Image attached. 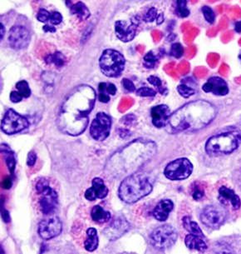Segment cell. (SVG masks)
<instances>
[{
  "label": "cell",
  "instance_id": "cell-1",
  "mask_svg": "<svg viewBox=\"0 0 241 254\" xmlns=\"http://www.w3.org/2000/svg\"><path fill=\"white\" fill-rule=\"evenodd\" d=\"M96 93L88 85L79 86L68 94L57 116V126L62 132L77 136L85 131L89 114L94 109Z\"/></svg>",
  "mask_w": 241,
  "mask_h": 254
},
{
  "label": "cell",
  "instance_id": "cell-2",
  "mask_svg": "<svg viewBox=\"0 0 241 254\" xmlns=\"http://www.w3.org/2000/svg\"><path fill=\"white\" fill-rule=\"evenodd\" d=\"M215 105L205 100L190 102L174 112L166 125L171 133L194 132L210 125L216 116Z\"/></svg>",
  "mask_w": 241,
  "mask_h": 254
},
{
  "label": "cell",
  "instance_id": "cell-3",
  "mask_svg": "<svg viewBox=\"0 0 241 254\" xmlns=\"http://www.w3.org/2000/svg\"><path fill=\"white\" fill-rule=\"evenodd\" d=\"M156 152V143L152 141L137 139L130 143L122 150L115 153L108 161H118L116 164H122L120 169H122V172L127 173L143 165L154 156Z\"/></svg>",
  "mask_w": 241,
  "mask_h": 254
},
{
  "label": "cell",
  "instance_id": "cell-4",
  "mask_svg": "<svg viewBox=\"0 0 241 254\" xmlns=\"http://www.w3.org/2000/svg\"><path fill=\"white\" fill-rule=\"evenodd\" d=\"M153 190V181L147 174L135 173L130 174L120 184L118 196L126 203H135Z\"/></svg>",
  "mask_w": 241,
  "mask_h": 254
},
{
  "label": "cell",
  "instance_id": "cell-5",
  "mask_svg": "<svg viewBox=\"0 0 241 254\" xmlns=\"http://www.w3.org/2000/svg\"><path fill=\"white\" fill-rule=\"evenodd\" d=\"M241 143V131L231 130L210 137L205 148L210 156L227 155L236 151Z\"/></svg>",
  "mask_w": 241,
  "mask_h": 254
},
{
  "label": "cell",
  "instance_id": "cell-6",
  "mask_svg": "<svg viewBox=\"0 0 241 254\" xmlns=\"http://www.w3.org/2000/svg\"><path fill=\"white\" fill-rule=\"evenodd\" d=\"M126 60L117 50H104L99 59V67L101 73L108 78H118L124 70Z\"/></svg>",
  "mask_w": 241,
  "mask_h": 254
},
{
  "label": "cell",
  "instance_id": "cell-7",
  "mask_svg": "<svg viewBox=\"0 0 241 254\" xmlns=\"http://www.w3.org/2000/svg\"><path fill=\"white\" fill-rule=\"evenodd\" d=\"M37 192L40 194L39 206L42 213L50 215L54 213L58 204V196L56 191L50 187L49 183L45 179L39 180L36 184Z\"/></svg>",
  "mask_w": 241,
  "mask_h": 254
},
{
  "label": "cell",
  "instance_id": "cell-8",
  "mask_svg": "<svg viewBox=\"0 0 241 254\" xmlns=\"http://www.w3.org/2000/svg\"><path fill=\"white\" fill-rule=\"evenodd\" d=\"M178 234L172 226L169 224L160 226L150 235V243L154 249L166 250L176 244Z\"/></svg>",
  "mask_w": 241,
  "mask_h": 254
},
{
  "label": "cell",
  "instance_id": "cell-9",
  "mask_svg": "<svg viewBox=\"0 0 241 254\" xmlns=\"http://www.w3.org/2000/svg\"><path fill=\"white\" fill-rule=\"evenodd\" d=\"M193 172V164L187 158L171 161L165 168L164 175L171 181H181L189 178Z\"/></svg>",
  "mask_w": 241,
  "mask_h": 254
},
{
  "label": "cell",
  "instance_id": "cell-10",
  "mask_svg": "<svg viewBox=\"0 0 241 254\" xmlns=\"http://www.w3.org/2000/svg\"><path fill=\"white\" fill-rule=\"evenodd\" d=\"M29 121L28 119L14 111L8 109L3 116L1 122V129L8 135L15 134L29 127Z\"/></svg>",
  "mask_w": 241,
  "mask_h": 254
},
{
  "label": "cell",
  "instance_id": "cell-11",
  "mask_svg": "<svg viewBox=\"0 0 241 254\" xmlns=\"http://www.w3.org/2000/svg\"><path fill=\"white\" fill-rule=\"evenodd\" d=\"M111 127V117L106 113L99 112L90 125V134L94 140L104 141L110 135Z\"/></svg>",
  "mask_w": 241,
  "mask_h": 254
},
{
  "label": "cell",
  "instance_id": "cell-12",
  "mask_svg": "<svg viewBox=\"0 0 241 254\" xmlns=\"http://www.w3.org/2000/svg\"><path fill=\"white\" fill-rule=\"evenodd\" d=\"M226 211L220 206L210 205L205 207L200 213V220L208 228H217L226 220Z\"/></svg>",
  "mask_w": 241,
  "mask_h": 254
},
{
  "label": "cell",
  "instance_id": "cell-13",
  "mask_svg": "<svg viewBox=\"0 0 241 254\" xmlns=\"http://www.w3.org/2000/svg\"><path fill=\"white\" fill-rule=\"evenodd\" d=\"M140 21L137 17L131 18L129 24L127 21L117 20L115 22V34L117 39L123 43H128L134 39Z\"/></svg>",
  "mask_w": 241,
  "mask_h": 254
},
{
  "label": "cell",
  "instance_id": "cell-14",
  "mask_svg": "<svg viewBox=\"0 0 241 254\" xmlns=\"http://www.w3.org/2000/svg\"><path fill=\"white\" fill-rule=\"evenodd\" d=\"M30 33L24 26L15 25L11 28L8 34V44L13 50H20L26 49L30 43Z\"/></svg>",
  "mask_w": 241,
  "mask_h": 254
},
{
  "label": "cell",
  "instance_id": "cell-15",
  "mask_svg": "<svg viewBox=\"0 0 241 254\" xmlns=\"http://www.w3.org/2000/svg\"><path fill=\"white\" fill-rule=\"evenodd\" d=\"M62 231V223L57 217H50L42 220L39 224V236L45 240L54 239Z\"/></svg>",
  "mask_w": 241,
  "mask_h": 254
},
{
  "label": "cell",
  "instance_id": "cell-16",
  "mask_svg": "<svg viewBox=\"0 0 241 254\" xmlns=\"http://www.w3.org/2000/svg\"><path fill=\"white\" fill-rule=\"evenodd\" d=\"M130 229V223L123 217H118L112 221L111 223L104 229V236L110 241H115L123 236Z\"/></svg>",
  "mask_w": 241,
  "mask_h": 254
},
{
  "label": "cell",
  "instance_id": "cell-17",
  "mask_svg": "<svg viewBox=\"0 0 241 254\" xmlns=\"http://www.w3.org/2000/svg\"><path fill=\"white\" fill-rule=\"evenodd\" d=\"M171 115V110L166 104H160L150 109L151 122L157 128L166 127Z\"/></svg>",
  "mask_w": 241,
  "mask_h": 254
},
{
  "label": "cell",
  "instance_id": "cell-18",
  "mask_svg": "<svg viewBox=\"0 0 241 254\" xmlns=\"http://www.w3.org/2000/svg\"><path fill=\"white\" fill-rule=\"evenodd\" d=\"M109 190L104 184L103 180L100 178H95L92 182V187L86 190L85 198L89 201L94 202L97 198L102 199L108 194Z\"/></svg>",
  "mask_w": 241,
  "mask_h": 254
},
{
  "label": "cell",
  "instance_id": "cell-19",
  "mask_svg": "<svg viewBox=\"0 0 241 254\" xmlns=\"http://www.w3.org/2000/svg\"><path fill=\"white\" fill-rule=\"evenodd\" d=\"M203 90L205 93H212L217 96H226L229 94V86L223 78L219 77H211L203 85Z\"/></svg>",
  "mask_w": 241,
  "mask_h": 254
},
{
  "label": "cell",
  "instance_id": "cell-20",
  "mask_svg": "<svg viewBox=\"0 0 241 254\" xmlns=\"http://www.w3.org/2000/svg\"><path fill=\"white\" fill-rule=\"evenodd\" d=\"M173 207L174 203L171 200H161L154 208L152 213L153 217L159 222H165L167 220Z\"/></svg>",
  "mask_w": 241,
  "mask_h": 254
},
{
  "label": "cell",
  "instance_id": "cell-21",
  "mask_svg": "<svg viewBox=\"0 0 241 254\" xmlns=\"http://www.w3.org/2000/svg\"><path fill=\"white\" fill-rule=\"evenodd\" d=\"M219 196L221 199V202L223 201L225 204L230 203L235 210H238L239 208L241 207V198L230 188L222 186L219 190Z\"/></svg>",
  "mask_w": 241,
  "mask_h": 254
},
{
  "label": "cell",
  "instance_id": "cell-22",
  "mask_svg": "<svg viewBox=\"0 0 241 254\" xmlns=\"http://www.w3.org/2000/svg\"><path fill=\"white\" fill-rule=\"evenodd\" d=\"M203 237L195 235V234H190L185 239V244L187 248L192 250L204 252L207 249V245L203 240Z\"/></svg>",
  "mask_w": 241,
  "mask_h": 254
},
{
  "label": "cell",
  "instance_id": "cell-23",
  "mask_svg": "<svg viewBox=\"0 0 241 254\" xmlns=\"http://www.w3.org/2000/svg\"><path fill=\"white\" fill-rule=\"evenodd\" d=\"M99 240L97 231L94 228H89L87 230V239L84 243V248L89 252H94L98 247Z\"/></svg>",
  "mask_w": 241,
  "mask_h": 254
},
{
  "label": "cell",
  "instance_id": "cell-24",
  "mask_svg": "<svg viewBox=\"0 0 241 254\" xmlns=\"http://www.w3.org/2000/svg\"><path fill=\"white\" fill-rule=\"evenodd\" d=\"M91 217L95 223H105L111 219V213L103 209L101 206L96 205L92 209Z\"/></svg>",
  "mask_w": 241,
  "mask_h": 254
},
{
  "label": "cell",
  "instance_id": "cell-25",
  "mask_svg": "<svg viewBox=\"0 0 241 254\" xmlns=\"http://www.w3.org/2000/svg\"><path fill=\"white\" fill-rule=\"evenodd\" d=\"M69 8L72 14L77 16V18H79L81 21L87 20L91 15L89 8L83 2H78L75 4L70 6Z\"/></svg>",
  "mask_w": 241,
  "mask_h": 254
},
{
  "label": "cell",
  "instance_id": "cell-26",
  "mask_svg": "<svg viewBox=\"0 0 241 254\" xmlns=\"http://www.w3.org/2000/svg\"><path fill=\"white\" fill-rule=\"evenodd\" d=\"M161 55L162 53L161 50H151L150 52H148L143 59L144 66L146 68H153L161 59Z\"/></svg>",
  "mask_w": 241,
  "mask_h": 254
},
{
  "label": "cell",
  "instance_id": "cell-27",
  "mask_svg": "<svg viewBox=\"0 0 241 254\" xmlns=\"http://www.w3.org/2000/svg\"><path fill=\"white\" fill-rule=\"evenodd\" d=\"M1 152L5 155V162L8 170L10 172L11 174H13L16 167V159L14 154L11 150L10 148L6 144L1 145Z\"/></svg>",
  "mask_w": 241,
  "mask_h": 254
},
{
  "label": "cell",
  "instance_id": "cell-28",
  "mask_svg": "<svg viewBox=\"0 0 241 254\" xmlns=\"http://www.w3.org/2000/svg\"><path fill=\"white\" fill-rule=\"evenodd\" d=\"M182 222H183L184 228L189 232L190 234H195V235L204 237L202 231L200 229L199 225H198L196 223L193 222L191 218H188V217H185Z\"/></svg>",
  "mask_w": 241,
  "mask_h": 254
},
{
  "label": "cell",
  "instance_id": "cell-29",
  "mask_svg": "<svg viewBox=\"0 0 241 254\" xmlns=\"http://www.w3.org/2000/svg\"><path fill=\"white\" fill-rule=\"evenodd\" d=\"M45 61L47 64H54L57 67H62L65 64L64 55L62 53L56 52L53 55H48Z\"/></svg>",
  "mask_w": 241,
  "mask_h": 254
},
{
  "label": "cell",
  "instance_id": "cell-30",
  "mask_svg": "<svg viewBox=\"0 0 241 254\" xmlns=\"http://www.w3.org/2000/svg\"><path fill=\"white\" fill-rule=\"evenodd\" d=\"M176 12L177 15L180 18H187L190 15L189 8H187V0H179L177 1V8H176Z\"/></svg>",
  "mask_w": 241,
  "mask_h": 254
},
{
  "label": "cell",
  "instance_id": "cell-31",
  "mask_svg": "<svg viewBox=\"0 0 241 254\" xmlns=\"http://www.w3.org/2000/svg\"><path fill=\"white\" fill-rule=\"evenodd\" d=\"M16 88L24 99H28L31 95V89L29 88V84L27 81L22 80L16 83Z\"/></svg>",
  "mask_w": 241,
  "mask_h": 254
},
{
  "label": "cell",
  "instance_id": "cell-32",
  "mask_svg": "<svg viewBox=\"0 0 241 254\" xmlns=\"http://www.w3.org/2000/svg\"><path fill=\"white\" fill-rule=\"evenodd\" d=\"M147 81L151 85L157 88V91H158L160 94H165L167 92V89L166 88H164L163 85H162V81L158 77H156V76H150V77H148Z\"/></svg>",
  "mask_w": 241,
  "mask_h": 254
},
{
  "label": "cell",
  "instance_id": "cell-33",
  "mask_svg": "<svg viewBox=\"0 0 241 254\" xmlns=\"http://www.w3.org/2000/svg\"><path fill=\"white\" fill-rule=\"evenodd\" d=\"M201 11H202L204 18H205V20L207 21L209 24H212L215 23V13L213 11L212 8H210V6H203L202 8H201Z\"/></svg>",
  "mask_w": 241,
  "mask_h": 254
},
{
  "label": "cell",
  "instance_id": "cell-34",
  "mask_svg": "<svg viewBox=\"0 0 241 254\" xmlns=\"http://www.w3.org/2000/svg\"><path fill=\"white\" fill-rule=\"evenodd\" d=\"M177 91L185 99H188L190 97H192V95H194V92H195L194 89L191 88L189 86H187V84H180V85H178Z\"/></svg>",
  "mask_w": 241,
  "mask_h": 254
},
{
  "label": "cell",
  "instance_id": "cell-35",
  "mask_svg": "<svg viewBox=\"0 0 241 254\" xmlns=\"http://www.w3.org/2000/svg\"><path fill=\"white\" fill-rule=\"evenodd\" d=\"M170 54L172 57L180 59L184 55V48L180 43H175L171 45Z\"/></svg>",
  "mask_w": 241,
  "mask_h": 254
},
{
  "label": "cell",
  "instance_id": "cell-36",
  "mask_svg": "<svg viewBox=\"0 0 241 254\" xmlns=\"http://www.w3.org/2000/svg\"><path fill=\"white\" fill-rule=\"evenodd\" d=\"M136 94L139 97H155L156 95V91L148 87H143L136 91Z\"/></svg>",
  "mask_w": 241,
  "mask_h": 254
},
{
  "label": "cell",
  "instance_id": "cell-37",
  "mask_svg": "<svg viewBox=\"0 0 241 254\" xmlns=\"http://www.w3.org/2000/svg\"><path fill=\"white\" fill-rule=\"evenodd\" d=\"M157 16H158V14H157V9L156 8H154V7H151V8L148 9L143 19H144L145 22H147V23H152L154 21L156 20Z\"/></svg>",
  "mask_w": 241,
  "mask_h": 254
},
{
  "label": "cell",
  "instance_id": "cell-38",
  "mask_svg": "<svg viewBox=\"0 0 241 254\" xmlns=\"http://www.w3.org/2000/svg\"><path fill=\"white\" fill-rule=\"evenodd\" d=\"M50 18H51V13H49L48 11L46 10L45 8H41L37 14V19L41 23L50 22Z\"/></svg>",
  "mask_w": 241,
  "mask_h": 254
},
{
  "label": "cell",
  "instance_id": "cell-39",
  "mask_svg": "<svg viewBox=\"0 0 241 254\" xmlns=\"http://www.w3.org/2000/svg\"><path fill=\"white\" fill-rule=\"evenodd\" d=\"M62 21V16L59 12H52L51 13V18H50V23L53 25H58L61 24Z\"/></svg>",
  "mask_w": 241,
  "mask_h": 254
},
{
  "label": "cell",
  "instance_id": "cell-40",
  "mask_svg": "<svg viewBox=\"0 0 241 254\" xmlns=\"http://www.w3.org/2000/svg\"><path fill=\"white\" fill-rule=\"evenodd\" d=\"M122 84L123 86V88L126 90L128 91V92H131V93L135 92L136 87L133 81L130 80L128 78H123L122 81Z\"/></svg>",
  "mask_w": 241,
  "mask_h": 254
},
{
  "label": "cell",
  "instance_id": "cell-41",
  "mask_svg": "<svg viewBox=\"0 0 241 254\" xmlns=\"http://www.w3.org/2000/svg\"><path fill=\"white\" fill-rule=\"evenodd\" d=\"M36 153H34V151L29 152V154H28V158H27V165L29 167L34 166V164H36Z\"/></svg>",
  "mask_w": 241,
  "mask_h": 254
},
{
  "label": "cell",
  "instance_id": "cell-42",
  "mask_svg": "<svg viewBox=\"0 0 241 254\" xmlns=\"http://www.w3.org/2000/svg\"><path fill=\"white\" fill-rule=\"evenodd\" d=\"M9 98H10L11 102L13 103V104H18L19 102L22 101V99H24V97L22 96L18 92H16V91H12L11 92Z\"/></svg>",
  "mask_w": 241,
  "mask_h": 254
},
{
  "label": "cell",
  "instance_id": "cell-43",
  "mask_svg": "<svg viewBox=\"0 0 241 254\" xmlns=\"http://www.w3.org/2000/svg\"><path fill=\"white\" fill-rule=\"evenodd\" d=\"M136 120V117L133 114H128L127 116H125L122 119V123L126 125H131Z\"/></svg>",
  "mask_w": 241,
  "mask_h": 254
},
{
  "label": "cell",
  "instance_id": "cell-44",
  "mask_svg": "<svg viewBox=\"0 0 241 254\" xmlns=\"http://www.w3.org/2000/svg\"><path fill=\"white\" fill-rule=\"evenodd\" d=\"M192 196H193V198H194V200H200V198H202L203 196H204V191L200 190L199 188L196 187L194 189Z\"/></svg>",
  "mask_w": 241,
  "mask_h": 254
},
{
  "label": "cell",
  "instance_id": "cell-45",
  "mask_svg": "<svg viewBox=\"0 0 241 254\" xmlns=\"http://www.w3.org/2000/svg\"><path fill=\"white\" fill-rule=\"evenodd\" d=\"M117 87L113 83H109L106 86V92L112 96H114L115 94H117Z\"/></svg>",
  "mask_w": 241,
  "mask_h": 254
},
{
  "label": "cell",
  "instance_id": "cell-46",
  "mask_svg": "<svg viewBox=\"0 0 241 254\" xmlns=\"http://www.w3.org/2000/svg\"><path fill=\"white\" fill-rule=\"evenodd\" d=\"M118 134L122 138H127V137L131 136V132L129 130L126 129V128H121V129L118 130Z\"/></svg>",
  "mask_w": 241,
  "mask_h": 254
},
{
  "label": "cell",
  "instance_id": "cell-47",
  "mask_svg": "<svg viewBox=\"0 0 241 254\" xmlns=\"http://www.w3.org/2000/svg\"><path fill=\"white\" fill-rule=\"evenodd\" d=\"M99 101L101 102V103H104V104H106V103H108L110 101V96L107 95V94H105L104 93H100L99 94L98 96Z\"/></svg>",
  "mask_w": 241,
  "mask_h": 254
},
{
  "label": "cell",
  "instance_id": "cell-48",
  "mask_svg": "<svg viewBox=\"0 0 241 254\" xmlns=\"http://www.w3.org/2000/svg\"><path fill=\"white\" fill-rule=\"evenodd\" d=\"M3 187L5 190H9L12 187V180L10 178H6L3 181Z\"/></svg>",
  "mask_w": 241,
  "mask_h": 254
},
{
  "label": "cell",
  "instance_id": "cell-49",
  "mask_svg": "<svg viewBox=\"0 0 241 254\" xmlns=\"http://www.w3.org/2000/svg\"><path fill=\"white\" fill-rule=\"evenodd\" d=\"M2 218H3V221H4L5 223L10 222V217H9V213H8V211H3V212H2Z\"/></svg>",
  "mask_w": 241,
  "mask_h": 254
},
{
  "label": "cell",
  "instance_id": "cell-50",
  "mask_svg": "<svg viewBox=\"0 0 241 254\" xmlns=\"http://www.w3.org/2000/svg\"><path fill=\"white\" fill-rule=\"evenodd\" d=\"M43 29H44V31L45 32H51V33H54V32H56V29H55L54 27L48 25V24L43 27Z\"/></svg>",
  "mask_w": 241,
  "mask_h": 254
},
{
  "label": "cell",
  "instance_id": "cell-51",
  "mask_svg": "<svg viewBox=\"0 0 241 254\" xmlns=\"http://www.w3.org/2000/svg\"><path fill=\"white\" fill-rule=\"evenodd\" d=\"M164 22V14L163 13H160L157 16V18H156V24H162Z\"/></svg>",
  "mask_w": 241,
  "mask_h": 254
},
{
  "label": "cell",
  "instance_id": "cell-52",
  "mask_svg": "<svg viewBox=\"0 0 241 254\" xmlns=\"http://www.w3.org/2000/svg\"><path fill=\"white\" fill-rule=\"evenodd\" d=\"M106 83H99L98 89L100 91V93H104V91L106 90Z\"/></svg>",
  "mask_w": 241,
  "mask_h": 254
},
{
  "label": "cell",
  "instance_id": "cell-53",
  "mask_svg": "<svg viewBox=\"0 0 241 254\" xmlns=\"http://www.w3.org/2000/svg\"><path fill=\"white\" fill-rule=\"evenodd\" d=\"M0 26H1V32H0V35H1V40H3V37H4V34H5V28H4V25H3L2 23L0 24Z\"/></svg>",
  "mask_w": 241,
  "mask_h": 254
},
{
  "label": "cell",
  "instance_id": "cell-54",
  "mask_svg": "<svg viewBox=\"0 0 241 254\" xmlns=\"http://www.w3.org/2000/svg\"><path fill=\"white\" fill-rule=\"evenodd\" d=\"M235 29L237 33H241V21L236 22V25H235Z\"/></svg>",
  "mask_w": 241,
  "mask_h": 254
},
{
  "label": "cell",
  "instance_id": "cell-55",
  "mask_svg": "<svg viewBox=\"0 0 241 254\" xmlns=\"http://www.w3.org/2000/svg\"><path fill=\"white\" fill-rule=\"evenodd\" d=\"M239 60H240V61H241V53H240V55H239Z\"/></svg>",
  "mask_w": 241,
  "mask_h": 254
}]
</instances>
